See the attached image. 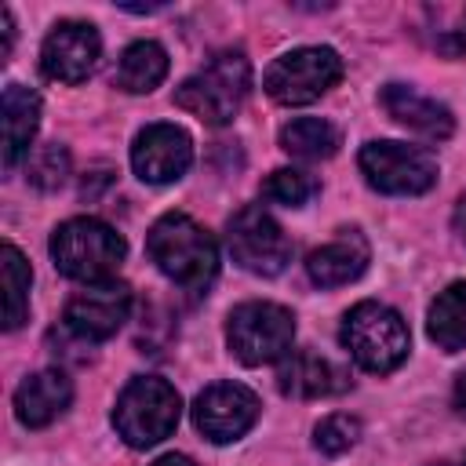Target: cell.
<instances>
[{"instance_id":"cell-4","label":"cell","mask_w":466,"mask_h":466,"mask_svg":"<svg viewBox=\"0 0 466 466\" xmlns=\"http://www.w3.org/2000/svg\"><path fill=\"white\" fill-rule=\"evenodd\" d=\"M248 87H251L248 58L240 51H222L200 73L186 76L175 87V106H182L186 113L200 116L211 127H222V124H229L237 116Z\"/></svg>"},{"instance_id":"cell-9","label":"cell","mask_w":466,"mask_h":466,"mask_svg":"<svg viewBox=\"0 0 466 466\" xmlns=\"http://www.w3.org/2000/svg\"><path fill=\"white\" fill-rule=\"evenodd\" d=\"M226 244H229L233 262L240 269L255 273V277H277L291 262V240H288V233L258 204H248V208H240L229 218Z\"/></svg>"},{"instance_id":"cell-19","label":"cell","mask_w":466,"mask_h":466,"mask_svg":"<svg viewBox=\"0 0 466 466\" xmlns=\"http://www.w3.org/2000/svg\"><path fill=\"white\" fill-rule=\"evenodd\" d=\"M164 76H167V51L157 40H135L131 47H124L116 73H113L116 87H124L131 95L153 91Z\"/></svg>"},{"instance_id":"cell-11","label":"cell","mask_w":466,"mask_h":466,"mask_svg":"<svg viewBox=\"0 0 466 466\" xmlns=\"http://www.w3.org/2000/svg\"><path fill=\"white\" fill-rule=\"evenodd\" d=\"M258 419V397L240 382H215L193 400V422L211 444L244 437Z\"/></svg>"},{"instance_id":"cell-5","label":"cell","mask_w":466,"mask_h":466,"mask_svg":"<svg viewBox=\"0 0 466 466\" xmlns=\"http://www.w3.org/2000/svg\"><path fill=\"white\" fill-rule=\"evenodd\" d=\"M178 415H182L178 390L157 375H142L120 390L113 408V426L124 437V444L153 448L178 426Z\"/></svg>"},{"instance_id":"cell-8","label":"cell","mask_w":466,"mask_h":466,"mask_svg":"<svg viewBox=\"0 0 466 466\" xmlns=\"http://www.w3.org/2000/svg\"><path fill=\"white\" fill-rule=\"evenodd\" d=\"M357 160L368 186L390 197H419L437 182V160L422 146H408L393 138L368 142Z\"/></svg>"},{"instance_id":"cell-27","label":"cell","mask_w":466,"mask_h":466,"mask_svg":"<svg viewBox=\"0 0 466 466\" xmlns=\"http://www.w3.org/2000/svg\"><path fill=\"white\" fill-rule=\"evenodd\" d=\"M455 411L466 419V371H459L455 379Z\"/></svg>"},{"instance_id":"cell-10","label":"cell","mask_w":466,"mask_h":466,"mask_svg":"<svg viewBox=\"0 0 466 466\" xmlns=\"http://www.w3.org/2000/svg\"><path fill=\"white\" fill-rule=\"evenodd\" d=\"M127 313H131V288L120 280H102V284H84V291H76L66 302L62 324L80 342H106L124 328Z\"/></svg>"},{"instance_id":"cell-22","label":"cell","mask_w":466,"mask_h":466,"mask_svg":"<svg viewBox=\"0 0 466 466\" xmlns=\"http://www.w3.org/2000/svg\"><path fill=\"white\" fill-rule=\"evenodd\" d=\"M4 255V328L15 331L25 324L29 317V284H33V269L25 262V255L15 248V244H4L0 248Z\"/></svg>"},{"instance_id":"cell-21","label":"cell","mask_w":466,"mask_h":466,"mask_svg":"<svg viewBox=\"0 0 466 466\" xmlns=\"http://www.w3.org/2000/svg\"><path fill=\"white\" fill-rule=\"evenodd\" d=\"M339 127L320 116H299L280 127V149L299 160H328L339 149Z\"/></svg>"},{"instance_id":"cell-2","label":"cell","mask_w":466,"mask_h":466,"mask_svg":"<svg viewBox=\"0 0 466 466\" xmlns=\"http://www.w3.org/2000/svg\"><path fill=\"white\" fill-rule=\"evenodd\" d=\"M339 342L364 371H375V375H386V371L400 368L408 350H411V335H408L404 317L393 306L375 302V299L357 302L342 317Z\"/></svg>"},{"instance_id":"cell-1","label":"cell","mask_w":466,"mask_h":466,"mask_svg":"<svg viewBox=\"0 0 466 466\" xmlns=\"http://www.w3.org/2000/svg\"><path fill=\"white\" fill-rule=\"evenodd\" d=\"M146 251L167 280H175L189 291H204L218 273L215 237L182 211H167L149 226Z\"/></svg>"},{"instance_id":"cell-31","label":"cell","mask_w":466,"mask_h":466,"mask_svg":"<svg viewBox=\"0 0 466 466\" xmlns=\"http://www.w3.org/2000/svg\"><path fill=\"white\" fill-rule=\"evenodd\" d=\"M455 466H466V455H462V459H459V462H455Z\"/></svg>"},{"instance_id":"cell-20","label":"cell","mask_w":466,"mask_h":466,"mask_svg":"<svg viewBox=\"0 0 466 466\" xmlns=\"http://www.w3.org/2000/svg\"><path fill=\"white\" fill-rule=\"evenodd\" d=\"M426 331H430V339H433L444 353L466 350V280L448 284V288L433 299L430 317H426Z\"/></svg>"},{"instance_id":"cell-25","label":"cell","mask_w":466,"mask_h":466,"mask_svg":"<svg viewBox=\"0 0 466 466\" xmlns=\"http://www.w3.org/2000/svg\"><path fill=\"white\" fill-rule=\"evenodd\" d=\"M357 437H360V422H357L353 415H346V411H335V415L320 419L317 430H313V444H317V451H324V455H342V451H350V448L357 444Z\"/></svg>"},{"instance_id":"cell-16","label":"cell","mask_w":466,"mask_h":466,"mask_svg":"<svg viewBox=\"0 0 466 466\" xmlns=\"http://www.w3.org/2000/svg\"><path fill=\"white\" fill-rule=\"evenodd\" d=\"M379 102H382V109L400 127H408V131H415V135H422L430 142H444L455 131L451 109L441 106V102H433V98H426V95H419L408 84H386L379 91Z\"/></svg>"},{"instance_id":"cell-26","label":"cell","mask_w":466,"mask_h":466,"mask_svg":"<svg viewBox=\"0 0 466 466\" xmlns=\"http://www.w3.org/2000/svg\"><path fill=\"white\" fill-rule=\"evenodd\" d=\"M0 36H4L0 58H7V55H11V44H15V22H11V11H7V7H0Z\"/></svg>"},{"instance_id":"cell-6","label":"cell","mask_w":466,"mask_h":466,"mask_svg":"<svg viewBox=\"0 0 466 466\" xmlns=\"http://www.w3.org/2000/svg\"><path fill=\"white\" fill-rule=\"evenodd\" d=\"M295 317L277 302H240L226 317V342L248 368L284 360L291 353Z\"/></svg>"},{"instance_id":"cell-24","label":"cell","mask_w":466,"mask_h":466,"mask_svg":"<svg viewBox=\"0 0 466 466\" xmlns=\"http://www.w3.org/2000/svg\"><path fill=\"white\" fill-rule=\"evenodd\" d=\"M313 193H317V182L306 171H295V167H277L262 182V197L273 200V204H284V208H302Z\"/></svg>"},{"instance_id":"cell-23","label":"cell","mask_w":466,"mask_h":466,"mask_svg":"<svg viewBox=\"0 0 466 466\" xmlns=\"http://www.w3.org/2000/svg\"><path fill=\"white\" fill-rule=\"evenodd\" d=\"M66 175H69V153L58 142H44L25 157V178L44 193L58 189L66 182Z\"/></svg>"},{"instance_id":"cell-3","label":"cell","mask_w":466,"mask_h":466,"mask_svg":"<svg viewBox=\"0 0 466 466\" xmlns=\"http://www.w3.org/2000/svg\"><path fill=\"white\" fill-rule=\"evenodd\" d=\"M124 237L106 226L102 218H69L51 233V258L58 273L80 284H102L113 280V273L124 262Z\"/></svg>"},{"instance_id":"cell-13","label":"cell","mask_w":466,"mask_h":466,"mask_svg":"<svg viewBox=\"0 0 466 466\" xmlns=\"http://www.w3.org/2000/svg\"><path fill=\"white\" fill-rule=\"evenodd\" d=\"M193 164V138L178 124H149L135 135L131 167L142 182L164 186L189 171Z\"/></svg>"},{"instance_id":"cell-17","label":"cell","mask_w":466,"mask_h":466,"mask_svg":"<svg viewBox=\"0 0 466 466\" xmlns=\"http://www.w3.org/2000/svg\"><path fill=\"white\" fill-rule=\"evenodd\" d=\"M69 400H73V382L58 368H44L15 390V415L22 426L40 430V426L55 422L69 408Z\"/></svg>"},{"instance_id":"cell-7","label":"cell","mask_w":466,"mask_h":466,"mask_svg":"<svg viewBox=\"0 0 466 466\" xmlns=\"http://www.w3.org/2000/svg\"><path fill=\"white\" fill-rule=\"evenodd\" d=\"M339 80H342L339 51H331V47H295L266 69L262 87L280 106H306V102L320 98L328 87H335Z\"/></svg>"},{"instance_id":"cell-28","label":"cell","mask_w":466,"mask_h":466,"mask_svg":"<svg viewBox=\"0 0 466 466\" xmlns=\"http://www.w3.org/2000/svg\"><path fill=\"white\" fill-rule=\"evenodd\" d=\"M149 466H197L189 455H178V451H171V455H160L157 462H149Z\"/></svg>"},{"instance_id":"cell-18","label":"cell","mask_w":466,"mask_h":466,"mask_svg":"<svg viewBox=\"0 0 466 466\" xmlns=\"http://www.w3.org/2000/svg\"><path fill=\"white\" fill-rule=\"evenodd\" d=\"M0 113H4V167H15L22 157H29V142L40 124V98L22 84H7Z\"/></svg>"},{"instance_id":"cell-15","label":"cell","mask_w":466,"mask_h":466,"mask_svg":"<svg viewBox=\"0 0 466 466\" xmlns=\"http://www.w3.org/2000/svg\"><path fill=\"white\" fill-rule=\"evenodd\" d=\"M368 258H371V248H368L364 233L360 229H339L335 240L309 251L306 273L320 288H342L368 269Z\"/></svg>"},{"instance_id":"cell-30","label":"cell","mask_w":466,"mask_h":466,"mask_svg":"<svg viewBox=\"0 0 466 466\" xmlns=\"http://www.w3.org/2000/svg\"><path fill=\"white\" fill-rule=\"evenodd\" d=\"M466 47V22H462V29H455V51H462Z\"/></svg>"},{"instance_id":"cell-29","label":"cell","mask_w":466,"mask_h":466,"mask_svg":"<svg viewBox=\"0 0 466 466\" xmlns=\"http://www.w3.org/2000/svg\"><path fill=\"white\" fill-rule=\"evenodd\" d=\"M455 229H459V237L466 240V197H462L459 208H455Z\"/></svg>"},{"instance_id":"cell-12","label":"cell","mask_w":466,"mask_h":466,"mask_svg":"<svg viewBox=\"0 0 466 466\" xmlns=\"http://www.w3.org/2000/svg\"><path fill=\"white\" fill-rule=\"evenodd\" d=\"M98 55H102V40H98L95 25L66 18L44 36L40 69H44V76H51L58 84H80L98 66Z\"/></svg>"},{"instance_id":"cell-14","label":"cell","mask_w":466,"mask_h":466,"mask_svg":"<svg viewBox=\"0 0 466 466\" xmlns=\"http://www.w3.org/2000/svg\"><path fill=\"white\" fill-rule=\"evenodd\" d=\"M277 390L284 397H299V400H317V397H335L350 390V375L331 364L328 357L313 353V350H295L284 357L280 371H277Z\"/></svg>"}]
</instances>
